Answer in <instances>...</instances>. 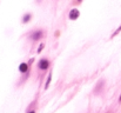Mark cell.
I'll return each mask as SVG.
<instances>
[{"mask_svg": "<svg viewBox=\"0 0 121 113\" xmlns=\"http://www.w3.org/2000/svg\"><path fill=\"white\" fill-rule=\"evenodd\" d=\"M120 31H121V26H120V27H119V28H118V31H117V32H115V33H114L113 36H117V34H118V33H119Z\"/></svg>", "mask_w": 121, "mask_h": 113, "instance_id": "obj_7", "label": "cell"}, {"mask_svg": "<svg viewBox=\"0 0 121 113\" xmlns=\"http://www.w3.org/2000/svg\"><path fill=\"white\" fill-rule=\"evenodd\" d=\"M30 113H35V112H33V111H32V112H30Z\"/></svg>", "mask_w": 121, "mask_h": 113, "instance_id": "obj_9", "label": "cell"}, {"mask_svg": "<svg viewBox=\"0 0 121 113\" xmlns=\"http://www.w3.org/2000/svg\"><path fill=\"white\" fill-rule=\"evenodd\" d=\"M119 101H121V95H120V98H119Z\"/></svg>", "mask_w": 121, "mask_h": 113, "instance_id": "obj_8", "label": "cell"}, {"mask_svg": "<svg viewBox=\"0 0 121 113\" xmlns=\"http://www.w3.org/2000/svg\"><path fill=\"white\" fill-rule=\"evenodd\" d=\"M48 61L47 60H45V59H42L40 60V63H39V67H40L41 70H46V68H48Z\"/></svg>", "mask_w": 121, "mask_h": 113, "instance_id": "obj_2", "label": "cell"}, {"mask_svg": "<svg viewBox=\"0 0 121 113\" xmlns=\"http://www.w3.org/2000/svg\"><path fill=\"white\" fill-rule=\"evenodd\" d=\"M51 79H52V74H49L48 79H47V81H46V88H48V85H49V82H51Z\"/></svg>", "mask_w": 121, "mask_h": 113, "instance_id": "obj_5", "label": "cell"}, {"mask_svg": "<svg viewBox=\"0 0 121 113\" xmlns=\"http://www.w3.org/2000/svg\"><path fill=\"white\" fill-rule=\"evenodd\" d=\"M40 37H41V32H35V33L33 34V39H35V40L39 39Z\"/></svg>", "mask_w": 121, "mask_h": 113, "instance_id": "obj_4", "label": "cell"}, {"mask_svg": "<svg viewBox=\"0 0 121 113\" xmlns=\"http://www.w3.org/2000/svg\"><path fill=\"white\" fill-rule=\"evenodd\" d=\"M30 19H31V15H26V17H25V19H24V23H27Z\"/></svg>", "mask_w": 121, "mask_h": 113, "instance_id": "obj_6", "label": "cell"}, {"mask_svg": "<svg viewBox=\"0 0 121 113\" xmlns=\"http://www.w3.org/2000/svg\"><path fill=\"white\" fill-rule=\"evenodd\" d=\"M79 1H81V0H79Z\"/></svg>", "mask_w": 121, "mask_h": 113, "instance_id": "obj_10", "label": "cell"}, {"mask_svg": "<svg viewBox=\"0 0 121 113\" xmlns=\"http://www.w3.org/2000/svg\"><path fill=\"white\" fill-rule=\"evenodd\" d=\"M79 11L78 9H72L71 12H69V19H72V20H75L78 17H79Z\"/></svg>", "mask_w": 121, "mask_h": 113, "instance_id": "obj_1", "label": "cell"}, {"mask_svg": "<svg viewBox=\"0 0 121 113\" xmlns=\"http://www.w3.org/2000/svg\"><path fill=\"white\" fill-rule=\"evenodd\" d=\"M19 70H20V72H26V71L28 70V66H27L26 64H21V65L19 66Z\"/></svg>", "mask_w": 121, "mask_h": 113, "instance_id": "obj_3", "label": "cell"}]
</instances>
